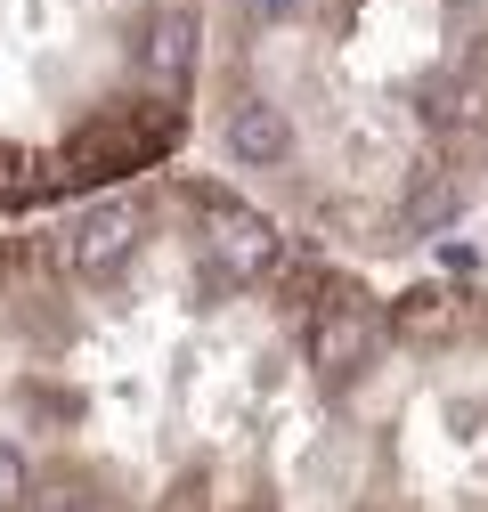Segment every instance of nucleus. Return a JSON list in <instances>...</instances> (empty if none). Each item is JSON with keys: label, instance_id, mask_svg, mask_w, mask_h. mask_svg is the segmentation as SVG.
Here are the masks:
<instances>
[{"label": "nucleus", "instance_id": "obj_1", "mask_svg": "<svg viewBox=\"0 0 488 512\" xmlns=\"http://www.w3.org/2000/svg\"><path fill=\"white\" fill-rule=\"evenodd\" d=\"M375 334H383V309L366 301V293H326V301H310L301 350H310L318 374H350L366 350H375Z\"/></svg>", "mask_w": 488, "mask_h": 512}, {"label": "nucleus", "instance_id": "obj_2", "mask_svg": "<svg viewBox=\"0 0 488 512\" xmlns=\"http://www.w3.org/2000/svg\"><path fill=\"white\" fill-rule=\"evenodd\" d=\"M139 204L131 196H106V204H90L82 220H74V236H66V269L82 277V285H106L122 261L139 252Z\"/></svg>", "mask_w": 488, "mask_h": 512}, {"label": "nucleus", "instance_id": "obj_3", "mask_svg": "<svg viewBox=\"0 0 488 512\" xmlns=\"http://www.w3.org/2000/svg\"><path fill=\"white\" fill-rule=\"evenodd\" d=\"M212 252L228 261V285H253V277H269L285 261V236H277L269 212L236 204V196H212Z\"/></svg>", "mask_w": 488, "mask_h": 512}, {"label": "nucleus", "instance_id": "obj_4", "mask_svg": "<svg viewBox=\"0 0 488 512\" xmlns=\"http://www.w3.org/2000/svg\"><path fill=\"white\" fill-rule=\"evenodd\" d=\"M220 155H228L236 171H277V163H293V114H285L277 98H236V106L220 114Z\"/></svg>", "mask_w": 488, "mask_h": 512}, {"label": "nucleus", "instance_id": "obj_5", "mask_svg": "<svg viewBox=\"0 0 488 512\" xmlns=\"http://www.w3.org/2000/svg\"><path fill=\"white\" fill-rule=\"evenodd\" d=\"M196 41H204V17L188 9V0H171V9L147 25V74H155L163 90H188V74H196Z\"/></svg>", "mask_w": 488, "mask_h": 512}, {"label": "nucleus", "instance_id": "obj_6", "mask_svg": "<svg viewBox=\"0 0 488 512\" xmlns=\"http://www.w3.org/2000/svg\"><path fill=\"white\" fill-rule=\"evenodd\" d=\"M480 122V90L464 74H432L423 82V131H440V139H464Z\"/></svg>", "mask_w": 488, "mask_h": 512}, {"label": "nucleus", "instance_id": "obj_7", "mask_svg": "<svg viewBox=\"0 0 488 512\" xmlns=\"http://www.w3.org/2000/svg\"><path fill=\"white\" fill-rule=\"evenodd\" d=\"M391 326H399V342H448L456 334V293H407L399 309H391Z\"/></svg>", "mask_w": 488, "mask_h": 512}, {"label": "nucleus", "instance_id": "obj_8", "mask_svg": "<svg viewBox=\"0 0 488 512\" xmlns=\"http://www.w3.org/2000/svg\"><path fill=\"white\" fill-rule=\"evenodd\" d=\"M33 456H25V447L17 439H0V512H33Z\"/></svg>", "mask_w": 488, "mask_h": 512}, {"label": "nucleus", "instance_id": "obj_9", "mask_svg": "<svg viewBox=\"0 0 488 512\" xmlns=\"http://www.w3.org/2000/svg\"><path fill=\"white\" fill-rule=\"evenodd\" d=\"M236 9L253 17V25H293L301 9H310V0H236Z\"/></svg>", "mask_w": 488, "mask_h": 512}, {"label": "nucleus", "instance_id": "obj_10", "mask_svg": "<svg viewBox=\"0 0 488 512\" xmlns=\"http://www.w3.org/2000/svg\"><path fill=\"white\" fill-rule=\"evenodd\" d=\"M33 512H98V504H90V496H57V488H49V496H33Z\"/></svg>", "mask_w": 488, "mask_h": 512}]
</instances>
